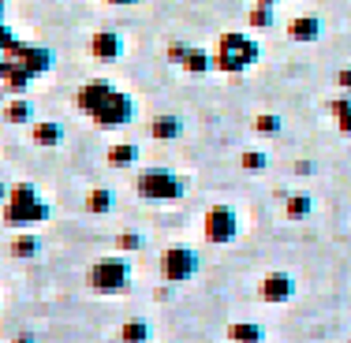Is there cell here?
<instances>
[{"instance_id": "1", "label": "cell", "mask_w": 351, "mask_h": 343, "mask_svg": "<svg viewBox=\"0 0 351 343\" xmlns=\"http://www.w3.org/2000/svg\"><path fill=\"white\" fill-rule=\"evenodd\" d=\"M75 105H79L97 127H123V123L135 120V101H131L128 94H120V90L105 79H90L86 86L79 90Z\"/></svg>"}, {"instance_id": "2", "label": "cell", "mask_w": 351, "mask_h": 343, "mask_svg": "<svg viewBox=\"0 0 351 343\" xmlns=\"http://www.w3.org/2000/svg\"><path fill=\"white\" fill-rule=\"evenodd\" d=\"M53 216L49 202L38 194L30 183H15L4 198V224L8 228H30V224H45Z\"/></svg>"}, {"instance_id": "3", "label": "cell", "mask_w": 351, "mask_h": 343, "mask_svg": "<svg viewBox=\"0 0 351 343\" xmlns=\"http://www.w3.org/2000/svg\"><path fill=\"white\" fill-rule=\"evenodd\" d=\"M258 56H262V49H258L254 38H247V34H221V41H217V49H213V68L224 71V75H239V71L254 68Z\"/></svg>"}, {"instance_id": "4", "label": "cell", "mask_w": 351, "mask_h": 343, "mask_svg": "<svg viewBox=\"0 0 351 343\" xmlns=\"http://www.w3.org/2000/svg\"><path fill=\"white\" fill-rule=\"evenodd\" d=\"M135 190L146 202H180V198L187 194L183 179L169 168H142L138 179H135Z\"/></svg>"}, {"instance_id": "5", "label": "cell", "mask_w": 351, "mask_h": 343, "mask_svg": "<svg viewBox=\"0 0 351 343\" xmlns=\"http://www.w3.org/2000/svg\"><path fill=\"white\" fill-rule=\"evenodd\" d=\"M131 283V265L123 257H97L90 269V288L94 291H123Z\"/></svg>"}, {"instance_id": "6", "label": "cell", "mask_w": 351, "mask_h": 343, "mask_svg": "<svg viewBox=\"0 0 351 343\" xmlns=\"http://www.w3.org/2000/svg\"><path fill=\"white\" fill-rule=\"evenodd\" d=\"M161 272L169 283H183L198 272V254L191 246H169L161 254Z\"/></svg>"}, {"instance_id": "7", "label": "cell", "mask_w": 351, "mask_h": 343, "mask_svg": "<svg viewBox=\"0 0 351 343\" xmlns=\"http://www.w3.org/2000/svg\"><path fill=\"white\" fill-rule=\"evenodd\" d=\"M236 231H239V220H236V209L232 205H213L210 213H206V220H202V236L210 239V242H232L236 239Z\"/></svg>"}, {"instance_id": "8", "label": "cell", "mask_w": 351, "mask_h": 343, "mask_svg": "<svg viewBox=\"0 0 351 343\" xmlns=\"http://www.w3.org/2000/svg\"><path fill=\"white\" fill-rule=\"evenodd\" d=\"M258 295H262V303L280 306V303H288V298L295 295V280H291L288 272H269L262 283H258Z\"/></svg>"}, {"instance_id": "9", "label": "cell", "mask_w": 351, "mask_h": 343, "mask_svg": "<svg viewBox=\"0 0 351 343\" xmlns=\"http://www.w3.org/2000/svg\"><path fill=\"white\" fill-rule=\"evenodd\" d=\"M15 68H23L30 79H38V75H45L49 68H53V53H49L45 45H19V53H15Z\"/></svg>"}, {"instance_id": "10", "label": "cell", "mask_w": 351, "mask_h": 343, "mask_svg": "<svg viewBox=\"0 0 351 343\" xmlns=\"http://www.w3.org/2000/svg\"><path fill=\"white\" fill-rule=\"evenodd\" d=\"M90 53H94V60L112 64L123 56V38L116 34V30H97V34L90 38Z\"/></svg>"}, {"instance_id": "11", "label": "cell", "mask_w": 351, "mask_h": 343, "mask_svg": "<svg viewBox=\"0 0 351 343\" xmlns=\"http://www.w3.org/2000/svg\"><path fill=\"white\" fill-rule=\"evenodd\" d=\"M288 38L311 45V41L322 38V19H317V15H295V19L288 23Z\"/></svg>"}, {"instance_id": "12", "label": "cell", "mask_w": 351, "mask_h": 343, "mask_svg": "<svg viewBox=\"0 0 351 343\" xmlns=\"http://www.w3.org/2000/svg\"><path fill=\"white\" fill-rule=\"evenodd\" d=\"M19 45L23 41L12 34V30L0 23V79H4L8 71H12V64H15V53H19Z\"/></svg>"}, {"instance_id": "13", "label": "cell", "mask_w": 351, "mask_h": 343, "mask_svg": "<svg viewBox=\"0 0 351 343\" xmlns=\"http://www.w3.org/2000/svg\"><path fill=\"white\" fill-rule=\"evenodd\" d=\"M30 138L38 142V146H60L64 142V127L53 120H41V123H30Z\"/></svg>"}, {"instance_id": "14", "label": "cell", "mask_w": 351, "mask_h": 343, "mask_svg": "<svg viewBox=\"0 0 351 343\" xmlns=\"http://www.w3.org/2000/svg\"><path fill=\"white\" fill-rule=\"evenodd\" d=\"M180 68H183V71H191V75L213 71V53H206V49H187V56H183Z\"/></svg>"}, {"instance_id": "15", "label": "cell", "mask_w": 351, "mask_h": 343, "mask_svg": "<svg viewBox=\"0 0 351 343\" xmlns=\"http://www.w3.org/2000/svg\"><path fill=\"white\" fill-rule=\"evenodd\" d=\"M4 120L8 123H30V120H34V108H30L27 97L15 94L12 101H8V108H4Z\"/></svg>"}, {"instance_id": "16", "label": "cell", "mask_w": 351, "mask_h": 343, "mask_svg": "<svg viewBox=\"0 0 351 343\" xmlns=\"http://www.w3.org/2000/svg\"><path fill=\"white\" fill-rule=\"evenodd\" d=\"M149 135H154V138H161V142L180 138V135H183V123L176 120V116H161V120H154V123H149Z\"/></svg>"}, {"instance_id": "17", "label": "cell", "mask_w": 351, "mask_h": 343, "mask_svg": "<svg viewBox=\"0 0 351 343\" xmlns=\"http://www.w3.org/2000/svg\"><path fill=\"white\" fill-rule=\"evenodd\" d=\"M138 161V146H131V142H120V146L108 149V164L112 168H123V164H135Z\"/></svg>"}, {"instance_id": "18", "label": "cell", "mask_w": 351, "mask_h": 343, "mask_svg": "<svg viewBox=\"0 0 351 343\" xmlns=\"http://www.w3.org/2000/svg\"><path fill=\"white\" fill-rule=\"evenodd\" d=\"M120 343H149V325L138 321V317H135V321H128L120 329Z\"/></svg>"}, {"instance_id": "19", "label": "cell", "mask_w": 351, "mask_h": 343, "mask_svg": "<svg viewBox=\"0 0 351 343\" xmlns=\"http://www.w3.org/2000/svg\"><path fill=\"white\" fill-rule=\"evenodd\" d=\"M228 340L232 343H262V329H258V325L239 321V325H232V329H228Z\"/></svg>"}, {"instance_id": "20", "label": "cell", "mask_w": 351, "mask_h": 343, "mask_svg": "<svg viewBox=\"0 0 351 343\" xmlns=\"http://www.w3.org/2000/svg\"><path fill=\"white\" fill-rule=\"evenodd\" d=\"M311 209H314L311 194H291L288 202H284V213H288L291 220H303V216H311Z\"/></svg>"}, {"instance_id": "21", "label": "cell", "mask_w": 351, "mask_h": 343, "mask_svg": "<svg viewBox=\"0 0 351 343\" xmlns=\"http://www.w3.org/2000/svg\"><path fill=\"white\" fill-rule=\"evenodd\" d=\"M86 209H90V213H108V209H112V190H108V187H94L86 194Z\"/></svg>"}, {"instance_id": "22", "label": "cell", "mask_w": 351, "mask_h": 343, "mask_svg": "<svg viewBox=\"0 0 351 343\" xmlns=\"http://www.w3.org/2000/svg\"><path fill=\"white\" fill-rule=\"evenodd\" d=\"M247 23L254 30H269L273 27V4H254V8H250V15H247Z\"/></svg>"}, {"instance_id": "23", "label": "cell", "mask_w": 351, "mask_h": 343, "mask_svg": "<svg viewBox=\"0 0 351 343\" xmlns=\"http://www.w3.org/2000/svg\"><path fill=\"white\" fill-rule=\"evenodd\" d=\"M38 250H41V239L38 236H19V239H15V246H12V254L15 257H34Z\"/></svg>"}, {"instance_id": "24", "label": "cell", "mask_w": 351, "mask_h": 343, "mask_svg": "<svg viewBox=\"0 0 351 343\" xmlns=\"http://www.w3.org/2000/svg\"><path fill=\"white\" fill-rule=\"evenodd\" d=\"M239 164H243L247 172H262L265 164H269V153H262V149H247V153L239 157Z\"/></svg>"}, {"instance_id": "25", "label": "cell", "mask_w": 351, "mask_h": 343, "mask_svg": "<svg viewBox=\"0 0 351 343\" xmlns=\"http://www.w3.org/2000/svg\"><path fill=\"white\" fill-rule=\"evenodd\" d=\"M254 131H258V135H277V131H280V116L262 112V116L254 120Z\"/></svg>"}, {"instance_id": "26", "label": "cell", "mask_w": 351, "mask_h": 343, "mask_svg": "<svg viewBox=\"0 0 351 343\" xmlns=\"http://www.w3.org/2000/svg\"><path fill=\"white\" fill-rule=\"evenodd\" d=\"M138 246H142L138 231H123V236H120V250H123V254H128V250H138Z\"/></svg>"}, {"instance_id": "27", "label": "cell", "mask_w": 351, "mask_h": 343, "mask_svg": "<svg viewBox=\"0 0 351 343\" xmlns=\"http://www.w3.org/2000/svg\"><path fill=\"white\" fill-rule=\"evenodd\" d=\"M187 49H191V45H183V41H176V45H169V60H172V64H183Z\"/></svg>"}, {"instance_id": "28", "label": "cell", "mask_w": 351, "mask_h": 343, "mask_svg": "<svg viewBox=\"0 0 351 343\" xmlns=\"http://www.w3.org/2000/svg\"><path fill=\"white\" fill-rule=\"evenodd\" d=\"M337 86L344 90V94H351V68H344V71H337Z\"/></svg>"}, {"instance_id": "29", "label": "cell", "mask_w": 351, "mask_h": 343, "mask_svg": "<svg viewBox=\"0 0 351 343\" xmlns=\"http://www.w3.org/2000/svg\"><path fill=\"white\" fill-rule=\"evenodd\" d=\"M105 4H138V0H105Z\"/></svg>"}, {"instance_id": "30", "label": "cell", "mask_w": 351, "mask_h": 343, "mask_svg": "<svg viewBox=\"0 0 351 343\" xmlns=\"http://www.w3.org/2000/svg\"><path fill=\"white\" fill-rule=\"evenodd\" d=\"M8 190H12V187H4V183H0V202H4V198H8Z\"/></svg>"}, {"instance_id": "31", "label": "cell", "mask_w": 351, "mask_h": 343, "mask_svg": "<svg viewBox=\"0 0 351 343\" xmlns=\"http://www.w3.org/2000/svg\"><path fill=\"white\" fill-rule=\"evenodd\" d=\"M15 343H34V336H19V340H15Z\"/></svg>"}, {"instance_id": "32", "label": "cell", "mask_w": 351, "mask_h": 343, "mask_svg": "<svg viewBox=\"0 0 351 343\" xmlns=\"http://www.w3.org/2000/svg\"><path fill=\"white\" fill-rule=\"evenodd\" d=\"M258 4H277V0H258Z\"/></svg>"}, {"instance_id": "33", "label": "cell", "mask_w": 351, "mask_h": 343, "mask_svg": "<svg viewBox=\"0 0 351 343\" xmlns=\"http://www.w3.org/2000/svg\"><path fill=\"white\" fill-rule=\"evenodd\" d=\"M0 19H4V0H0Z\"/></svg>"}]
</instances>
